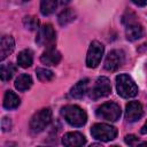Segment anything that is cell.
Segmentation results:
<instances>
[{"label": "cell", "instance_id": "obj_1", "mask_svg": "<svg viewBox=\"0 0 147 147\" xmlns=\"http://www.w3.org/2000/svg\"><path fill=\"white\" fill-rule=\"evenodd\" d=\"M61 115L65 119V122L68 124H70L71 126L80 127V126L85 125L87 122L86 113L79 106H76V105L64 106L61 109Z\"/></svg>", "mask_w": 147, "mask_h": 147}, {"label": "cell", "instance_id": "obj_2", "mask_svg": "<svg viewBox=\"0 0 147 147\" xmlns=\"http://www.w3.org/2000/svg\"><path fill=\"white\" fill-rule=\"evenodd\" d=\"M116 91L119 96L130 99L138 94V86L131 76L127 74H119L116 76Z\"/></svg>", "mask_w": 147, "mask_h": 147}, {"label": "cell", "instance_id": "obj_3", "mask_svg": "<svg viewBox=\"0 0 147 147\" xmlns=\"http://www.w3.org/2000/svg\"><path fill=\"white\" fill-rule=\"evenodd\" d=\"M123 23L125 24V37L129 41H134L144 36V29L141 24L136 21L133 13H126L123 16Z\"/></svg>", "mask_w": 147, "mask_h": 147}, {"label": "cell", "instance_id": "obj_4", "mask_svg": "<svg viewBox=\"0 0 147 147\" xmlns=\"http://www.w3.org/2000/svg\"><path fill=\"white\" fill-rule=\"evenodd\" d=\"M52 121V110L49 108H42L37 111L30 119V130L32 133H39L44 131Z\"/></svg>", "mask_w": 147, "mask_h": 147}, {"label": "cell", "instance_id": "obj_5", "mask_svg": "<svg viewBox=\"0 0 147 147\" xmlns=\"http://www.w3.org/2000/svg\"><path fill=\"white\" fill-rule=\"evenodd\" d=\"M91 134L93 138L100 141H110L117 137V129L106 123H96L91 127Z\"/></svg>", "mask_w": 147, "mask_h": 147}, {"label": "cell", "instance_id": "obj_6", "mask_svg": "<svg viewBox=\"0 0 147 147\" xmlns=\"http://www.w3.org/2000/svg\"><path fill=\"white\" fill-rule=\"evenodd\" d=\"M56 41V33L52 24H44L38 29V33L36 37V42L42 47L51 48L54 47Z\"/></svg>", "mask_w": 147, "mask_h": 147}, {"label": "cell", "instance_id": "obj_7", "mask_svg": "<svg viewBox=\"0 0 147 147\" xmlns=\"http://www.w3.org/2000/svg\"><path fill=\"white\" fill-rule=\"evenodd\" d=\"M95 113L99 118L115 122L121 117V107L116 102H105L98 107Z\"/></svg>", "mask_w": 147, "mask_h": 147}, {"label": "cell", "instance_id": "obj_8", "mask_svg": "<svg viewBox=\"0 0 147 147\" xmlns=\"http://www.w3.org/2000/svg\"><path fill=\"white\" fill-rule=\"evenodd\" d=\"M103 52H105V46L101 42L96 40L92 41L90 44L86 55V65L88 68H96L101 62Z\"/></svg>", "mask_w": 147, "mask_h": 147}, {"label": "cell", "instance_id": "obj_9", "mask_svg": "<svg viewBox=\"0 0 147 147\" xmlns=\"http://www.w3.org/2000/svg\"><path fill=\"white\" fill-rule=\"evenodd\" d=\"M111 92V84L110 80L105 77L101 76L96 79L95 84L93 85V87L90 91V98L93 100H98L101 98H105L107 95H109Z\"/></svg>", "mask_w": 147, "mask_h": 147}, {"label": "cell", "instance_id": "obj_10", "mask_svg": "<svg viewBox=\"0 0 147 147\" xmlns=\"http://www.w3.org/2000/svg\"><path fill=\"white\" fill-rule=\"evenodd\" d=\"M124 62V53L121 49H113L108 53L105 60V69L108 71H116Z\"/></svg>", "mask_w": 147, "mask_h": 147}, {"label": "cell", "instance_id": "obj_11", "mask_svg": "<svg viewBox=\"0 0 147 147\" xmlns=\"http://www.w3.org/2000/svg\"><path fill=\"white\" fill-rule=\"evenodd\" d=\"M144 115L142 106L138 101H130L125 107V119L127 122H137Z\"/></svg>", "mask_w": 147, "mask_h": 147}, {"label": "cell", "instance_id": "obj_12", "mask_svg": "<svg viewBox=\"0 0 147 147\" xmlns=\"http://www.w3.org/2000/svg\"><path fill=\"white\" fill-rule=\"evenodd\" d=\"M62 144L67 147H78L86 144V138L80 132H68L62 137Z\"/></svg>", "mask_w": 147, "mask_h": 147}, {"label": "cell", "instance_id": "obj_13", "mask_svg": "<svg viewBox=\"0 0 147 147\" xmlns=\"http://www.w3.org/2000/svg\"><path fill=\"white\" fill-rule=\"evenodd\" d=\"M14 48H15L14 38L8 34L2 36L0 40V60L3 61L8 55H10L14 52Z\"/></svg>", "mask_w": 147, "mask_h": 147}, {"label": "cell", "instance_id": "obj_14", "mask_svg": "<svg viewBox=\"0 0 147 147\" xmlns=\"http://www.w3.org/2000/svg\"><path fill=\"white\" fill-rule=\"evenodd\" d=\"M40 61L46 65H56L61 61V53L54 47L46 48V51L40 56Z\"/></svg>", "mask_w": 147, "mask_h": 147}, {"label": "cell", "instance_id": "obj_15", "mask_svg": "<svg viewBox=\"0 0 147 147\" xmlns=\"http://www.w3.org/2000/svg\"><path fill=\"white\" fill-rule=\"evenodd\" d=\"M87 86H88V79H82L79 82H77L71 88H70V96L75 98V99H80L85 95V93L87 92Z\"/></svg>", "mask_w": 147, "mask_h": 147}, {"label": "cell", "instance_id": "obj_16", "mask_svg": "<svg viewBox=\"0 0 147 147\" xmlns=\"http://www.w3.org/2000/svg\"><path fill=\"white\" fill-rule=\"evenodd\" d=\"M21 103V100L18 98V95L16 93H14L13 91H7L5 93V96H3V108L8 109V110H11V109H15L20 106Z\"/></svg>", "mask_w": 147, "mask_h": 147}, {"label": "cell", "instance_id": "obj_17", "mask_svg": "<svg viewBox=\"0 0 147 147\" xmlns=\"http://www.w3.org/2000/svg\"><path fill=\"white\" fill-rule=\"evenodd\" d=\"M33 62V54L30 49H23L17 55V63L22 68H29L31 67Z\"/></svg>", "mask_w": 147, "mask_h": 147}, {"label": "cell", "instance_id": "obj_18", "mask_svg": "<svg viewBox=\"0 0 147 147\" xmlns=\"http://www.w3.org/2000/svg\"><path fill=\"white\" fill-rule=\"evenodd\" d=\"M15 88L16 90H18V91H26V90H29L30 87H31V85H32V78H31V76L30 75H28V74H21L17 78H16V80H15Z\"/></svg>", "mask_w": 147, "mask_h": 147}, {"label": "cell", "instance_id": "obj_19", "mask_svg": "<svg viewBox=\"0 0 147 147\" xmlns=\"http://www.w3.org/2000/svg\"><path fill=\"white\" fill-rule=\"evenodd\" d=\"M76 11L71 8H67L64 10H62L59 16H57V21H59V24L64 26V25H68L69 23H71L72 21H75L76 18Z\"/></svg>", "mask_w": 147, "mask_h": 147}, {"label": "cell", "instance_id": "obj_20", "mask_svg": "<svg viewBox=\"0 0 147 147\" xmlns=\"http://www.w3.org/2000/svg\"><path fill=\"white\" fill-rule=\"evenodd\" d=\"M17 68L15 64L13 63H6V64H1L0 68V76H1V80L2 82H8L13 78V76L16 74Z\"/></svg>", "mask_w": 147, "mask_h": 147}, {"label": "cell", "instance_id": "obj_21", "mask_svg": "<svg viewBox=\"0 0 147 147\" xmlns=\"http://www.w3.org/2000/svg\"><path fill=\"white\" fill-rule=\"evenodd\" d=\"M57 6V0H41L40 2V11L44 16H48L54 13Z\"/></svg>", "mask_w": 147, "mask_h": 147}, {"label": "cell", "instance_id": "obj_22", "mask_svg": "<svg viewBox=\"0 0 147 147\" xmlns=\"http://www.w3.org/2000/svg\"><path fill=\"white\" fill-rule=\"evenodd\" d=\"M36 74H37V77L40 82L42 83H46V82H49L54 78V74L52 70L49 69H46V68H37L36 70Z\"/></svg>", "mask_w": 147, "mask_h": 147}, {"label": "cell", "instance_id": "obj_23", "mask_svg": "<svg viewBox=\"0 0 147 147\" xmlns=\"http://www.w3.org/2000/svg\"><path fill=\"white\" fill-rule=\"evenodd\" d=\"M23 24L26 29L31 30V31H34V30H38L39 28V20L36 17V16H25L23 18Z\"/></svg>", "mask_w": 147, "mask_h": 147}, {"label": "cell", "instance_id": "obj_24", "mask_svg": "<svg viewBox=\"0 0 147 147\" xmlns=\"http://www.w3.org/2000/svg\"><path fill=\"white\" fill-rule=\"evenodd\" d=\"M1 127H2L3 131H9L10 127H11L10 118H8V117H3L2 121H1Z\"/></svg>", "mask_w": 147, "mask_h": 147}, {"label": "cell", "instance_id": "obj_25", "mask_svg": "<svg viewBox=\"0 0 147 147\" xmlns=\"http://www.w3.org/2000/svg\"><path fill=\"white\" fill-rule=\"evenodd\" d=\"M138 140H139V139H138L136 136H133V134H129V136H126V137L124 138L125 144H127V145H130V146L136 145V144L138 142Z\"/></svg>", "mask_w": 147, "mask_h": 147}, {"label": "cell", "instance_id": "obj_26", "mask_svg": "<svg viewBox=\"0 0 147 147\" xmlns=\"http://www.w3.org/2000/svg\"><path fill=\"white\" fill-rule=\"evenodd\" d=\"M136 6H138V7H144V6H146L147 5V0H131Z\"/></svg>", "mask_w": 147, "mask_h": 147}, {"label": "cell", "instance_id": "obj_27", "mask_svg": "<svg viewBox=\"0 0 147 147\" xmlns=\"http://www.w3.org/2000/svg\"><path fill=\"white\" fill-rule=\"evenodd\" d=\"M141 133H147V122H146L145 125L142 126V129H141Z\"/></svg>", "mask_w": 147, "mask_h": 147}, {"label": "cell", "instance_id": "obj_28", "mask_svg": "<svg viewBox=\"0 0 147 147\" xmlns=\"http://www.w3.org/2000/svg\"><path fill=\"white\" fill-rule=\"evenodd\" d=\"M68 2H70V0H61V3H62V5H65V3H68Z\"/></svg>", "mask_w": 147, "mask_h": 147}, {"label": "cell", "instance_id": "obj_29", "mask_svg": "<svg viewBox=\"0 0 147 147\" xmlns=\"http://www.w3.org/2000/svg\"><path fill=\"white\" fill-rule=\"evenodd\" d=\"M141 145H142V146H146V145H147V141H145V142H142Z\"/></svg>", "mask_w": 147, "mask_h": 147}, {"label": "cell", "instance_id": "obj_30", "mask_svg": "<svg viewBox=\"0 0 147 147\" xmlns=\"http://www.w3.org/2000/svg\"><path fill=\"white\" fill-rule=\"evenodd\" d=\"M23 1H28V0H23Z\"/></svg>", "mask_w": 147, "mask_h": 147}]
</instances>
